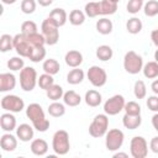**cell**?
Instances as JSON below:
<instances>
[{
    "mask_svg": "<svg viewBox=\"0 0 158 158\" xmlns=\"http://www.w3.org/2000/svg\"><path fill=\"white\" fill-rule=\"evenodd\" d=\"M26 116L32 122V127L38 132H46L49 128V120L46 118L42 106L37 102H32L26 107Z\"/></svg>",
    "mask_w": 158,
    "mask_h": 158,
    "instance_id": "6da1fadb",
    "label": "cell"
},
{
    "mask_svg": "<svg viewBox=\"0 0 158 158\" xmlns=\"http://www.w3.org/2000/svg\"><path fill=\"white\" fill-rule=\"evenodd\" d=\"M52 148L56 154L64 156L70 149V142H69V135L65 130H58L54 132L52 137Z\"/></svg>",
    "mask_w": 158,
    "mask_h": 158,
    "instance_id": "7a4b0ae2",
    "label": "cell"
},
{
    "mask_svg": "<svg viewBox=\"0 0 158 158\" xmlns=\"http://www.w3.org/2000/svg\"><path fill=\"white\" fill-rule=\"evenodd\" d=\"M109 130V117L106 114H99L96 115L91 123L89 125V135L94 138H100L105 136V133Z\"/></svg>",
    "mask_w": 158,
    "mask_h": 158,
    "instance_id": "3957f363",
    "label": "cell"
},
{
    "mask_svg": "<svg viewBox=\"0 0 158 158\" xmlns=\"http://www.w3.org/2000/svg\"><path fill=\"white\" fill-rule=\"evenodd\" d=\"M143 67V59L142 57L136 53L135 51H128L126 52L123 57V68L128 74H138L142 70Z\"/></svg>",
    "mask_w": 158,
    "mask_h": 158,
    "instance_id": "277c9868",
    "label": "cell"
},
{
    "mask_svg": "<svg viewBox=\"0 0 158 158\" xmlns=\"http://www.w3.org/2000/svg\"><path fill=\"white\" fill-rule=\"evenodd\" d=\"M37 85V72L32 67H23L20 70V86L23 91H32Z\"/></svg>",
    "mask_w": 158,
    "mask_h": 158,
    "instance_id": "5b68a950",
    "label": "cell"
},
{
    "mask_svg": "<svg viewBox=\"0 0 158 158\" xmlns=\"http://www.w3.org/2000/svg\"><path fill=\"white\" fill-rule=\"evenodd\" d=\"M123 141H125V135L118 128L107 130V132L105 133V146H106V149L110 152L118 151L122 147Z\"/></svg>",
    "mask_w": 158,
    "mask_h": 158,
    "instance_id": "8992f818",
    "label": "cell"
},
{
    "mask_svg": "<svg viewBox=\"0 0 158 158\" xmlns=\"http://www.w3.org/2000/svg\"><path fill=\"white\" fill-rule=\"evenodd\" d=\"M59 27L51 20V19H46L43 20L42 25H41V30H42V35L44 37L46 44L53 46L59 41Z\"/></svg>",
    "mask_w": 158,
    "mask_h": 158,
    "instance_id": "52a82bcc",
    "label": "cell"
},
{
    "mask_svg": "<svg viewBox=\"0 0 158 158\" xmlns=\"http://www.w3.org/2000/svg\"><path fill=\"white\" fill-rule=\"evenodd\" d=\"M0 106L7 112L16 114V112H21L25 109V101L17 95L7 94L1 99Z\"/></svg>",
    "mask_w": 158,
    "mask_h": 158,
    "instance_id": "ba28073f",
    "label": "cell"
},
{
    "mask_svg": "<svg viewBox=\"0 0 158 158\" xmlns=\"http://www.w3.org/2000/svg\"><path fill=\"white\" fill-rule=\"evenodd\" d=\"M130 153L133 158H146L148 154V143L146 138L135 136L130 142Z\"/></svg>",
    "mask_w": 158,
    "mask_h": 158,
    "instance_id": "9c48e42d",
    "label": "cell"
},
{
    "mask_svg": "<svg viewBox=\"0 0 158 158\" xmlns=\"http://www.w3.org/2000/svg\"><path fill=\"white\" fill-rule=\"evenodd\" d=\"M86 77L89 79V81L91 83V85L95 88H101L107 81V74H106L105 69H102L99 65H91L88 69Z\"/></svg>",
    "mask_w": 158,
    "mask_h": 158,
    "instance_id": "30bf717a",
    "label": "cell"
},
{
    "mask_svg": "<svg viewBox=\"0 0 158 158\" xmlns=\"http://www.w3.org/2000/svg\"><path fill=\"white\" fill-rule=\"evenodd\" d=\"M125 98L120 94H116L114 96H111L110 99H107L104 104V111L106 115L109 116H114V115H117L120 114L122 110H123V106H125Z\"/></svg>",
    "mask_w": 158,
    "mask_h": 158,
    "instance_id": "8fae6325",
    "label": "cell"
},
{
    "mask_svg": "<svg viewBox=\"0 0 158 158\" xmlns=\"http://www.w3.org/2000/svg\"><path fill=\"white\" fill-rule=\"evenodd\" d=\"M12 46L20 57L28 58L30 52L32 49V46L28 43V41L23 33H17V35L12 36Z\"/></svg>",
    "mask_w": 158,
    "mask_h": 158,
    "instance_id": "7c38bea8",
    "label": "cell"
},
{
    "mask_svg": "<svg viewBox=\"0 0 158 158\" xmlns=\"http://www.w3.org/2000/svg\"><path fill=\"white\" fill-rule=\"evenodd\" d=\"M16 77L12 73H0V93H7L15 89Z\"/></svg>",
    "mask_w": 158,
    "mask_h": 158,
    "instance_id": "4fadbf2b",
    "label": "cell"
},
{
    "mask_svg": "<svg viewBox=\"0 0 158 158\" xmlns=\"http://www.w3.org/2000/svg\"><path fill=\"white\" fill-rule=\"evenodd\" d=\"M33 127L28 123H21L20 126L16 127V137L21 142H30L33 138Z\"/></svg>",
    "mask_w": 158,
    "mask_h": 158,
    "instance_id": "5bb4252c",
    "label": "cell"
},
{
    "mask_svg": "<svg viewBox=\"0 0 158 158\" xmlns=\"http://www.w3.org/2000/svg\"><path fill=\"white\" fill-rule=\"evenodd\" d=\"M0 147L5 152H14L17 148V137L11 135V132H6L0 137Z\"/></svg>",
    "mask_w": 158,
    "mask_h": 158,
    "instance_id": "9a60e30c",
    "label": "cell"
},
{
    "mask_svg": "<svg viewBox=\"0 0 158 158\" xmlns=\"http://www.w3.org/2000/svg\"><path fill=\"white\" fill-rule=\"evenodd\" d=\"M64 60H65V64L68 67H70V68H78L83 63V54L79 51L70 49V51H68L65 53Z\"/></svg>",
    "mask_w": 158,
    "mask_h": 158,
    "instance_id": "2e32d148",
    "label": "cell"
},
{
    "mask_svg": "<svg viewBox=\"0 0 158 158\" xmlns=\"http://www.w3.org/2000/svg\"><path fill=\"white\" fill-rule=\"evenodd\" d=\"M0 127L5 132H11L16 130V117L12 115V112H5L0 116Z\"/></svg>",
    "mask_w": 158,
    "mask_h": 158,
    "instance_id": "e0dca14e",
    "label": "cell"
},
{
    "mask_svg": "<svg viewBox=\"0 0 158 158\" xmlns=\"http://www.w3.org/2000/svg\"><path fill=\"white\" fill-rule=\"evenodd\" d=\"M48 19H51L58 27H62V26H64L65 22L68 21V15H67V12H65L64 9H62V7H56V9H53V10L49 12Z\"/></svg>",
    "mask_w": 158,
    "mask_h": 158,
    "instance_id": "ac0fdd59",
    "label": "cell"
},
{
    "mask_svg": "<svg viewBox=\"0 0 158 158\" xmlns=\"http://www.w3.org/2000/svg\"><path fill=\"white\" fill-rule=\"evenodd\" d=\"M30 148H31V152L35 156L41 157V156H44L48 152V143L43 138H36V139H32V142L30 144Z\"/></svg>",
    "mask_w": 158,
    "mask_h": 158,
    "instance_id": "d6986e66",
    "label": "cell"
},
{
    "mask_svg": "<svg viewBox=\"0 0 158 158\" xmlns=\"http://www.w3.org/2000/svg\"><path fill=\"white\" fill-rule=\"evenodd\" d=\"M84 100H85V104L90 107H96L101 104L102 101V96L101 94L95 90V89H90L85 93V96H84Z\"/></svg>",
    "mask_w": 158,
    "mask_h": 158,
    "instance_id": "ffe728a7",
    "label": "cell"
},
{
    "mask_svg": "<svg viewBox=\"0 0 158 158\" xmlns=\"http://www.w3.org/2000/svg\"><path fill=\"white\" fill-rule=\"evenodd\" d=\"M62 99H63L64 105L70 106V107H75L81 102V96L74 90H68V91L63 93Z\"/></svg>",
    "mask_w": 158,
    "mask_h": 158,
    "instance_id": "44dd1931",
    "label": "cell"
},
{
    "mask_svg": "<svg viewBox=\"0 0 158 158\" xmlns=\"http://www.w3.org/2000/svg\"><path fill=\"white\" fill-rule=\"evenodd\" d=\"M122 123L128 130H136V128H138L141 126L142 117H141V115H128V114H125L123 117H122Z\"/></svg>",
    "mask_w": 158,
    "mask_h": 158,
    "instance_id": "7402d4cb",
    "label": "cell"
},
{
    "mask_svg": "<svg viewBox=\"0 0 158 158\" xmlns=\"http://www.w3.org/2000/svg\"><path fill=\"white\" fill-rule=\"evenodd\" d=\"M42 69L44 73L47 74H51V75H56L57 73H59V69H60V64L57 59L54 58H48L43 62L42 64Z\"/></svg>",
    "mask_w": 158,
    "mask_h": 158,
    "instance_id": "603a6c76",
    "label": "cell"
},
{
    "mask_svg": "<svg viewBox=\"0 0 158 158\" xmlns=\"http://www.w3.org/2000/svg\"><path fill=\"white\" fill-rule=\"evenodd\" d=\"M143 75L148 79H156L158 77V62L157 60H151L146 63L142 67Z\"/></svg>",
    "mask_w": 158,
    "mask_h": 158,
    "instance_id": "cb8c5ba5",
    "label": "cell"
},
{
    "mask_svg": "<svg viewBox=\"0 0 158 158\" xmlns=\"http://www.w3.org/2000/svg\"><path fill=\"white\" fill-rule=\"evenodd\" d=\"M84 77H85V74H84L83 69H79V67L78 68H73L67 74V81L69 84H72V85H77V84H80L84 80Z\"/></svg>",
    "mask_w": 158,
    "mask_h": 158,
    "instance_id": "d4e9b609",
    "label": "cell"
},
{
    "mask_svg": "<svg viewBox=\"0 0 158 158\" xmlns=\"http://www.w3.org/2000/svg\"><path fill=\"white\" fill-rule=\"evenodd\" d=\"M112 28H114V25H112L111 20H109L106 17H102L96 21V31L100 35H110L112 32Z\"/></svg>",
    "mask_w": 158,
    "mask_h": 158,
    "instance_id": "484cf974",
    "label": "cell"
},
{
    "mask_svg": "<svg viewBox=\"0 0 158 158\" xmlns=\"http://www.w3.org/2000/svg\"><path fill=\"white\" fill-rule=\"evenodd\" d=\"M142 27H143V23H142V21L138 17H131L126 22V30L131 35L139 33L142 31Z\"/></svg>",
    "mask_w": 158,
    "mask_h": 158,
    "instance_id": "4316f807",
    "label": "cell"
},
{
    "mask_svg": "<svg viewBox=\"0 0 158 158\" xmlns=\"http://www.w3.org/2000/svg\"><path fill=\"white\" fill-rule=\"evenodd\" d=\"M98 59L102 60V62H106V60H110L114 56V52H112V48L107 44H101L96 48V52H95Z\"/></svg>",
    "mask_w": 158,
    "mask_h": 158,
    "instance_id": "83f0119b",
    "label": "cell"
},
{
    "mask_svg": "<svg viewBox=\"0 0 158 158\" xmlns=\"http://www.w3.org/2000/svg\"><path fill=\"white\" fill-rule=\"evenodd\" d=\"M63 88L58 84H52L47 90H46V95L49 100L52 101H58L59 99H62L63 96Z\"/></svg>",
    "mask_w": 158,
    "mask_h": 158,
    "instance_id": "f1b7e54d",
    "label": "cell"
},
{
    "mask_svg": "<svg viewBox=\"0 0 158 158\" xmlns=\"http://www.w3.org/2000/svg\"><path fill=\"white\" fill-rule=\"evenodd\" d=\"M100 15H114L117 11V4L110 0H101L99 2Z\"/></svg>",
    "mask_w": 158,
    "mask_h": 158,
    "instance_id": "f546056e",
    "label": "cell"
},
{
    "mask_svg": "<svg viewBox=\"0 0 158 158\" xmlns=\"http://www.w3.org/2000/svg\"><path fill=\"white\" fill-rule=\"evenodd\" d=\"M47 111L52 117H60V116H63L65 114V106L62 102L53 101L52 104L48 105V110Z\"/></svg>",
    "mask_w": 158,
    "mask_h": 158,
    "instance_id": "4dcf8cb0",
    "label": "cell"
},
{
    "mask_svg": "<svg viewBox=\"0 0 158 158\" xmlns=\"http://www.w3.org/2000/svg\"><path fill=\"white\" fill-rule=\"evenodd\" d=\"M46 58V49H44V46H41V47H32L31 52H30V56H28V59L33 63H38L41 60H43Z\"/></svg>",
    "mask_w": 158,
    "mask_h": 158,
    "instance_id": "1f68e13d",
    "label": "cell"
},
{
    "mask_svg": "<svg viewBox=\"0 0 158 158\" xmlns=\"http://www.w3.org/2000/svg\"><path fill=\"white\" fill-rule=\"evenodd\" d=\"M84 21H85V14L81 10L75 9L69 12V22L73 26H80L84 23Z\"/></svg>",
    "mask_w": 158,
    "mask_h": 158,
    "instance_id": "d6a6232c",
    "label": "cell"
},
{
    "mask_svg": "<svg viewBox=\"0 0 158 158\" xmlns=\"http://www.w3.org/2000/svg\"><path fill=\"white\" fill-rule=\"evenodd\" d=\"M144 15L148 17H154L158 15V1L157 0H148L143 6Z\"/></svg>",
    "mask_w": 158,
    "mask_h": 158,
    "instance_id": "836d02e7",
    "label": "cell"
},
{
    "mask_svg": "<svg viewBox=\"0 0 158 158\" xmlns=\"http://www.w3.org/2000/svg\"><path fill=\"white\" fill-rule=\"evenodd\" d=\"M84 14L88 17H96L100 15V6L99 2L96 1H89L88 4H85L84 7Z\"/></svg>",
    "mask_w": 158,
    "mask_h": 158,
    "instance_id": "e575fe53",
    "label": "cell"
},
{
    "mask_svg": "<svg viewBox=\"0 0 158 158\" xmlns=\"http://www.w3.org/2000/svg\"><path fill=\"white\" fill-rule=\"evenodd\" d=\"M52 84H54L53 75L47 74V73H43V74H41L40 77H37V85H38L41 89L47 90Z\"/></svg>",
    "mask_w": 158,
    "mask_h": 158,
    "instance_id": "d590c367",
    "label": "cell"
},
{
    "mask_svg": "<svg viewBox=\"0 0 158 158\" xmlns=\"http://www.w3.org/2000/svg\"><path fill=\"white\" fill-rule=\"evenodd\" d=\"M14 48L12 46V36L9 33H4L2 36H0V52L1 53H6L9 51H11Z\"/></svg>",
    "mask_w": 158,
    "mask_h": 158,
    "instance_id": "8d00e7d4",
    "label": "cell"
},
{
    "mask_svg": "<svg viewBox=\"0 0 158 158\" xmlns=\"http://www.w3.org/2000/svg\"><path fill=\"white\" fill-rule=\"evenodd\" d=\"M26 38H27L28 43H30L32 47H41V46H44V44H46V41H44L43 35H42V33H38V32L27 35Z\"/></svg>",
    "mask_w": 158,
    "mask_h": 158,
    "instance_id": "74e56055",
    "label": "cell"
},
{
    "mask_svg": "<svg viewBox=\"0 0 158 158\" xmlns=\"http://www.w3.org/2000/svg\"><path fill=\"white\" fill-rule=\"evenodd\" d=\"M133 94H135L136 99H138V100L146 98V95H147V86H146V84H144L143 80H137V81L135 83Z\"/></svg>",
    "mask_w": 158,
    "mask_h": 158,
    "instance_id": "f35d334b",
    "label": "cell"
},
{
    "mask_svg": "<svg viewBox=\"0 0 158 158\" xmlns=\"http://www.w3.org/2000/svg\"><path fill=\"white\" fill-rule=\"evenodd\" d=\"M6 65H7V68L10 69V70H12V72H17V70H21L23 67H25V62H23V59H22V57H12V58H10L9 60H7V63H6Z\"/></svg>",
    "mask_w": 158,
    "mask_h": 158,
    "instance_id": "ab89813d",
    "label": "cell"
},
{
    "mask_svg": "<svg viewBox=\"0 0 158 158\" xmlns=\"http://www.w3.org/2000/svg\"><path fill=\"white\" fill-rule=\"evenodd\" d=\"M123 110H125V114H128V115H141V105L136 101L125 102Z\"/></svg>",
    "mask_w": 158,
    "mask_h": 158,
    "instance_id": "60d3db41",
    "label": "cell"
},
{
    "mask_svg": "<svg viewBox=\"0 0 158 158\" xmlns=\"http://www.w3.org/2000/svg\"><path fill=\"white\" fill-rule=\"evenodd\" d=\"M35 32H37V25H36L35 21L27 20V21L22 22V25H21V33L27 36V35H31V33H35Z\"/></svg>",
    "mask_w": 158,
    "mask_h": 158,
    "instance_id": "b9f144b4",
    "label": "cell"
},
{
    "mask_svg": "<svg viewBox=\"0 0 158 158\" xmlns=\"http://www.w3.org/2000/svg\"><path fill=\"white\" fill-rule=\"evenodd\" d=\"M142 6H143V1L142 0H128L126 9H127V12H130L132 15H136V14L139 12Z\"/></svg>",
    "mask_w": 158,
    "mask_h": 158,
    "instance_id": "7bdbcfd3",
    "label": "cell"
},
{
    "mask_svg": "<svg viewBox=\"0 0 158 158\" xmlns=\"http://www.w3.org/2000/svg\"><path fill=\"white\" fill-rule=\"evenodd\" d=\"M36 10V1L35 0H22L21 1V11L26 15L33 14Z\"/></svg>",
    "mask_w": 158,
    "mask_h": 158,
    "instance_id": "ee69618b",
    "label": "cell"
},
{
    "mask_svg": "<svg viewBox=\"0 0 158 158\" xmlns=\"http://www.w3.org/2000/svg\"><path fill=\"white\" fill-rule=\"evenodd\" d=\"M147 107L153 111V112H158V96L157 95H151L147 99Z\"/></svg>",
    "mask_w": 158,
    "mask_h": 158,
    "instance_id": "f6af8a7d",
    "label": "cell"
},
{
    "mask_svg": "<svg viewBox=\"0 0 158 158\" xmlns=\"http://www.w3.org/2000/svg\"><path fill=\"white\" fill-rule=\"evenodd\" d=\"M149 148L152 149L153 153H158V137H157V136H154V137L151 139V142H149Z\"/></svg>",
    "mask_w": 158,
    "mask_h": 158,
    "instance_id": "bcb514c9",
    "label": "cell"
},
{
    "mask_svg": "<svg viewBox=\"0 0 158 158\" xmlns=\"http://www.w3.org/2000/svg\"><path fill=\"white\" fill-rule=\"evenodd\" d=\"M151 40L156 47H158V30H153L151 32Z\"/></svg>",
    "mask_w": 158,
    "mask_h": 158,
    "instance_id": "7dc6e473",
    "label": "cell"
},
{
    "mask_svg": "<svg viewBox=\"0 0 158 158\" xmlns=\"http://www.w3.org/2000/svg\"><path fill=\"white\" fill-rule=\"evenodd\" d=\"M37 2H38L41 6L46 7V6H49V5L53 2V0H37Z\"/></svg>",
    "mask_w": 158,
    "mask_h": 158,
    "instance_id": "c3c4849f",
    "label": "cell"
},
{
    "mask_svg": "<svg viewBox=\"0 0 158 158\" xmlns=\"http://www.w3.org/2000/svg\"><path fill=\"white\" fill-rule=\"evenodd\" d=\"M157 120H158V114L156 112V114L153 115V117H152V123H153V128L158 131V125H157Z\"/></svg>",
    "mask_w": 158,
    "mask_h": 158,
    "instance_id": "681fc988",
    "label": "cell"
},
{
    "mask_svg": "<svg viewBox=\"0 0 158 158\" xmlns=\"http://www.w3.org/2000/svg\"><path fill=\"white\" fill-rule=\"evenodd\" d=\"M152 91L154 93V95L158 94V80H154L152 83Z\"/></svg>",
    "mask_w": 158,
    "mask_h": 158,
    "instance_id": "f907efd6",
    "label": "cell"
},
{
    "mask_svg": "<svg viewBox=\"0 0 158 158\" xmlns=\"http://www.w3.org/2000/svg\"><path fill=\"white\" fill-rule=\"evenodd\" d=\"M112 157H114V158H118V157L127 158V157H128V154H127V153H123V152H116V153H114V154H112Z\"/></svg>",
    "mask_w": 158,
    "mask_h": 158,
    "instance_id": "816d5d0a",
    "label": "cell"
},
{
    "mask_svg": "<svg viewBox=\"0 0 158 158\" xmlns=\"http://www.w3.org/2000/svg\"><path fill=\"white\" fill-rule=\"evenodd\" d=\"M17 0H1V2L2 4H5V5H12V4H15Z\"/></svg>",
    "mask_w": 158,
    "mask_h": 158,
    "instance_id": "f5cc1de1",
    "label": "cell"
},
{
    "mask_svg": "<svg viewBox=\"0 0 158 158\" xmlns=\"http://www.w3.org/2000/svg\"><path fill=\"white\" fill-rule=\"evenodd\" d=\"M4 14V5H2V2H0V16Z\"/></svg>",
    "mask_w": 158,
    "mask_h": 158,
    "instance_id": "db71d44e",
    "label": "cell"
},
{
    "mask_svg": "<svg viewBox=\"0 0 158 158\" xmlns=\"http://www.w3.org/2000/svg\"><path fill=\"white\" fill-rule=\"evenodd\" d=\"M110 1H112V2H116V4H118V1H120V0H110Z\"/></svg>",
    "mask_w": 158,
    "mask_h": 158,
    "instance_id": "11a10c76",
    "label": "cell"
},
{
    "mask_svg": "<svg viewBox=\"0 0 158 158\" xmlns=\"http://www.w3.org/2000/svg\"><path fill=\"white\" fill-rule=\"evenodd\" d=\"M0 158H1V153H0Z\"/></svg>",
    "mask_w": 158,
    "mask_h": 158,
    "instance_id": "9f6ffc18",
    "label": "cell"
},
{
    "mask_svg": "<svg viewBox=\"0 0 158 158\" xmlns=\"http://www.w3.org/2000/svg\"><path fill=\"white\" fill-rule=\"evenodd\" d=\"M142 1H143V0H142Z\"/></svg>",
    "mask_w": 158,
    "mask_h": 158,
    "instance_id": "6f0895ef",
    "label": "cell"
}]
</instances>
